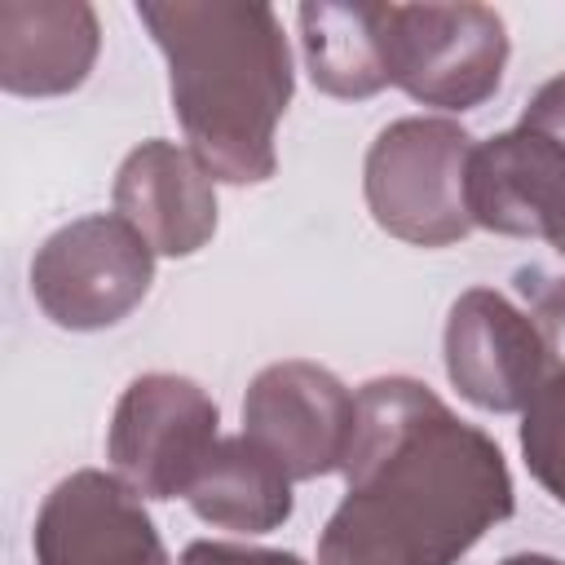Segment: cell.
Masks as SVG:
<instances>
[{
	"mask_svg": "<svg viewBox=\"0 0 565 565\" xmlns=\"http://www.w3.org/2000/svg\"><path fill=\"white\" fill-rule=\"evenodd\" d=\"M168 57L172 110L199 163L230 185L269 181L291 102V53L269 4H137Z\"/></svg>",
	"mask_w": 565,
	"mask_h": 565,
	"instance_id": "obj_2",
	"label": "cell"
},
{
	"mask_svg": "<svg viewBox=\"0 0 565 565\" xmlns=\"http://www.w3.org/2000/svg\"><path fill=\"white\" fill-rule=\"evenodd\" d=\"M521 450L539 486L565 503V371L543 380V388L521 411Z\"/></svg>",
	"mask_w": 565,
	"mask_h": 565,
	"instance_id": "obj_15",
	"label": "cell"
},
{
	"mask_svg": "<svg viewBox=\"0 0 565 565\" xmlns=\"http://www.w3.org/2000/svg\"><path fill=\"white\" fill-rule=\"evenodd\" d=\"M508 62L503 18L486 4H384L388 84L424 106H481Z\"/></svg>",
	"mask_w": 565,
	"mask_h": 565,
	"instance_id": "obj_4",
	"label": "cell"
},
{
	"mask_svg": "<svg viewBox=\"0 0 565 565\" xmlns=\"http://www.w3.org/2000/svg\"><path fill=\"white\" fill-rule=\"evenodd\" d=\"M309 75L331 97H371L388 88L384 4H300Z\"/></svg>",
	"mask_w": 565,
	"mask_h": 565,
	"instance_id": "obj_14",
	"label": "cell"
},
{
	"mask_svg": "<svg viewBox=\"0 0 565 565\" xmlns=\"http://www.w3.org/2000/svg\"><path fill=\"white\" fill-rule=\"evenodd\" d=\"M40 565H168L141 494L97 468L57 481L35 516Z\"/></svg>",
	"mask_w": 565,
	"mask_h": 565,
	"instance_id": "obj_10",
	"label": "cell"
},
{
	"mask_svg": "<svg viewBox=\"0 0 565 565\" xmlns=\"http://www.w3.org/2000/svg\"><path fill=\"white\" fill-rule=\"evenodd\" d=\"M468 212L481 230L547 238L565 256V141L516 124L472 146Z\"/></svg>",
	"mask_w": 565,
	"mask_h": 565,
	"instance_id": "obj_9",
	"label": "cell"
},
{
	"mask_svg": "<svg viewBox=\"0 0 565 565\" xmlns=\"http://www.w3.org/2000/svg\"><path fill=\"white\" fill-rule=\"evenodd\" d=\"M212 172L190 146L141 141L115 177V216H124L154 256H194L216 234Z\"/></svg>",
	"mask_w": 565,
	"mask_h": 565,
	"instance_id": "obj_11",
	"label": "cell"
},
{
	"mask_svg": "<svg viewBox=\"0 0 565 565\" xmlns=\"http://www.w3.org/2000/svg\"><path fill=\"white\" fill-rule=\"evenodd\" d=\"M525 291H530V318L547 344V358L561 362V371H565V278L534 274V287L525 282Z\"/></svg>",
	"mask_w": 565,
	"mask_h": 565,
	"instance_id": "obj_16",
	"label": "cell"
},
{
	"mask_svg": "<svg viewBox=\"0 0 565 565\" xmlns=\"http://www.w3.org/2000/svg\"><path fill=\"white\" fill-rule=\"evenodd\" d=\"M150 282L154 247L115 212L62 225L31 260V296L66 331L115 327L146 300Z\"/></svg>",
	"mask_w": 565,
	"mask_h": 565,
	"instance_id": "obj_5",
	"label": "cell"
},
{
	"mask_svg": "<svg viewBox=\"0 0 565 565\" xmlns=\"http://www.w3.org/2000/svg\"><path fill=\"white\" fill-rule=\"evenodd\" d=\"M499 565H565V561L543 556V552H516V556H508V561H499Z\"/></svg>",
	"mask_w": 565,
	"mask_h": 565,
	"instance_id": "obj_18",
	"label": "cell"
},
{
	"mask_svg": "<svg viewBox=\"0 0 565 565\" xmlns=\"http://www.w3.org/2000/svg\"><path fill=\"white\" fill-rule=\"evenodd\" d=\"M185 503L207 525L265 534L291 516V472L247 433L221 437L185 490Z\"/></svg>",
	"mask_w": 565,
	"mask_h": 565,
	"instance_id": "obj_13",
	"label": "cell"
},
{
	"mask_svg": "<svg viewBox=\"0 0 565 565\" xmlns=\"http://www.w3.org/2000/svg\"><path fill=\"white\" fill-rule=\"evenodd\" d=\"M353 419L358 393H349L327 366L305 358L265 366L243 397V433L260 441L291 472V481L344 468Z\"/></svg>",
	"mask_w": 565,
	"mask_h": 565,
	"instance_id": "obj_7",
	"label": "cell"
},
{
	"mask_svg": "<svg viewBox=\"0 0 565 565\" xmlns=\"http://www.w3.org/2000/svg\"><path fill=\"white\" fill-rule=\"evenodd\" d=\"M472 137L441 115H406L380 128L366 150V207L380 230L415 247H450L472 230L468 212Z\"/></svg>",
	"mask_w": 565,
	"mask_h": 565,
	"instance_id": "obj_3",
	"label": "cell"
},
{
	"mask_svg": "<svg viewBox=\"0 0 565 565\" xmlns=\"http://www.w3.org/2000/svg\"><path fill=\"white\" fill-rule=\"evenodd\" d=\"M97 57V13L88 4H0V84L22 97L71 93Z\"/></svg>",
	"mask_w": 565,
	"mask_h": 565,
	"instance_id": "obj_12",
	"label": "cell"
},
{
	"mask_svg": "<svg viewBox=\"0 0 565 565\" xmlns=\"http://www.w3.org/2000/svg\"><path fill=\"white\" fill-rule=\"evenodd\" d=\"M512 516L503 450L419 380L358 388L344 499L318 539V565H455Z\"/></svg>",
	"mask_w": 565,
	"mask_h": 565,
	"instance_id": "obj_1",
	"label": "cell"
},
{
	"mask_svg": "<svg viewBox=\"0 0 565 565\" xmlns=\"http://www.w3.org/2000/svg\"><path fill=\"white\" fill-rule=\"evenodd\" d=\"M547 344L508 296L472 287L446 318V375L481 411H525L547 380Z\"/></svg>",
	"mask_w": 565,
	"mask_h": 565,
	"instance_id": "obj_8",
	"label": "cell"
},
{
	"mask_svg": "<svg viewBox=\"0 0 565 565\" xmlns=\"http://www.w3.org/2000/svg\"><path fill=\"white\" fill-rule=\"evenodd\" d=\"M181 565H305L296 552H269V547H238V543H212L199 539L181 552Z\"/></svg>",
	"mask_w": 565,
	"mask_h": 565,
	"instance_id": "obj_17",
	"label": "cell"
},
{
	"mask_svg": "<svg viewBox=\"0 0 565 565\" xmlns=\"http://www.w3.org/2000/svg\"><path fill=\"white\" fill-rule=\"evenodd\" d=\"M216 424V402L194 380L150 371L124 388L110 419L106 455L115 463V477L128 481L141 499H185L199 468L221 441Z\"/></svg>",
	"mask_w": 565,
	"mask_h": 565,
	"instance_id": "obj_6",
	"label": "cell"
}]
</instances>
